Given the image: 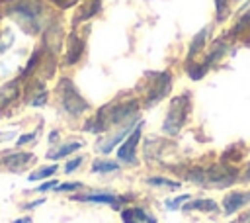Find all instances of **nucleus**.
<instances>
[{
	"label": "nucleus",
	"mask_w": 250,
	"mask_h": 223,
	"mask_svg": "<svg viewBox=\"0 0 250 223\" xmlns=\"http://www.w3.org/2000/svg\"><path fill=\"white\" fill-rule=\"evenodd\" d=\"M141 100L133 94H121L117 98H113L111 102L104 104L102 108L96 110V113L92 117H88L82 125V129L86 133H94V135H104L107 133L111 127H123L133 119L141 117Z\"/></svg>",
	"instance_id": "obj_1"
},
{
	"label": "nucleus",
	"mask_w": 250,
	"mask_h": 223,
	"mask_svg": "<svg viewBox=\"0 0 250 223\" xmlns=\"http://www.w3.org/2000/svg\"><path fill=\"white\" fill-rule=\"evenodd\" d=\"M174 88V74L170 70H156L146 72L145 76V88L141 92V106L145 110H152L156 104H160L164 98L170 96Z\"/></svg>",
	"instance_id": "obj_2"
},
{
	"label": "nucleus",
	"mask_w": 250,
	"mask_h": 223,
	"mask_svg": "<svg viewBox=\"0 0 250 223\" xmlns=\"http://www.w3.org/2000/svg\"><path fill=\"white\" fill-rule=\"evenodd\" d=\"M189 113H191V94L189 92L176 94L170 100V108L162 119V133L166 137H178L188 123Z\"/></svg>",
	"instance_id": "obj_3"
},
{
	"label": "nucleus",
	"mask_w": 250,
	"mask_h": 223,
	"mask_svg": "<svg viewBox=\"0 0 250 223\" xmlns=\"http://www.w3.org/2000/svg\"><path fill=\"white\" fill-rule=\"evenodd\" d=\"M57 96H59L61 110L68 117H80L86 112H90V102L80 94V90L76 88V84L68 76L59 78V82H57Z\"/></svg>",
	"instance_id": "obj_4"
},
{
	"label": "nucleus",
	"mask_w": 250,
	"mask_h": 223,
	"mask_svg": "<svg viewBox=\"0 0 250 223\" xmlns=\"http://www.w3.org/2000/svg\"><path fill=\"white\" fill-rule=\"evenodd\" d=\"M8 16L16 18L20 22V25L29 31V33H39L43 31V23H41V18H43V4L39 0H20L16 4H12L8 10H6Z\"/></svg>",
	"instance_id": "obj_5"
},
{
	"label": "nucleus",
	"mask_w": 250,
	"mask_h": 223,
	"mask_svg": "<svg viewBox=\"0 0 250 223\" xmlns=\"http://www.w3.org/2000/svg\"><path fill=\"white\" fill-rule=\"evenodd\" d=\"M143 127H145V121H141V123L129 133V137L117 147L115 155H117V160H119L121 164H125V166H135V164L139 162L137 147H139V143H141V139H143Z\"/></svg>",
	"instance_id": "obj_6"
},
{
	"label": "nucleus",
	"mask_w": 250,
	"mask_h": 223,
	"mask_svg": "<svg viewBox=\"0 0 250 223\" xmlns=\"http://www.w3.org/2000/svg\"><path fill=\"white\" fill-rule=\"evenodd\" d=\"M238 180V170L227 164H215L207 168L205 188H229Z\"/></svg>",
	"instance_id": "obj_7"
},
{
	"label": "nucleus",
	"mask_w": 250,
	"mask_h": 223,
	"mask_svg": "<svg viewBox=\"0 0 250 223\" xmlns=\"http://www.w3.org/2000/svg\"><path fill=\"white\" fill-rule=\"evenodd\" d=\"M70 200L82 201V203L111 205L113 209H121V205L125 203V198H123V196H117V194L107 192V190H96V192H86V194H74V196H70Z\"/></svg>",
	"instance_id": "obj_8"
},
{
	"label": "nucleus",
	"mask_w": 250,
	"mask_h": 223,
	"mask_svg": "<svg viewBox=\"0 0 250 223\" xmlns=\"http://www.w3.org/2000/svg\"><path fill=\"white\" fill-rule=\"evenodd\" d=\"M143 121V117H139V119H133V121H129L127 125H123V127H119L113 135H107V137H104V139H98V143H96V149L102 153V155H109L113 149H117L127 137H129V133L139 125Z\"/></svg>",
	"instance_id": "obj_9"
},
{
	"label": "nucleus",
	"mask_w": 250,
	"mask_h": 223,
	"mask_svg": "<svg viewBox=\"0 0 250 223\" xmlns=\"http://www.w3.org/2000/svg\"><path fill=\"white\" fill-rule=\"evenodd\" d=\"M248 203H250V190H232L221 201L225 215H234L240 209H244Z\"/></svg>",
	"instance_id": "obj_10"
},
{
	"label": "nucleus",
	"mask_w": 250,
	"mask_h": 223,
	"mask_svg": "<svg viewBox=\"0 0 250 223\" xmlns=\"http://www.w3.org/2000/svg\"><path fill=\"white\" fill-rule=\"evenodd\" d=\"M84 51H86V39L80 37L76 31H72V33L68 35V39H66V53H64V63H62V65H64V67L76 65V63L82 59Z\"/></svg>",
	"instance_id": "obj_11"
},
{
	"label": "nucleus",
	"mask_w": 250,
	"mask_h": 223,
	"mask_svg": "<svg viewBox=\"0 0 250 223\" xmlns=\"http://www.w3.org/2000/svg\"><path fill=\"white\" fill-rule=\"evenodd\" d=\"M35 160L33 153H25V151H18V153H2L0 156V164H4V168L12 170V172H20L23 170L27 164H31Z\"/></svg>",
	"instance_id": "obj_12"
},
{
	"label": "nucleus",
	"mask_w": 250,
	"mask_h": 223,
	"mask_svg": "<svg viewBox=\"0 0 250 223\" xmlns=\"http://www.w3.org/2000/svg\"><path fill=\"white\" fill-rule=\"evenodd\" d=\"M211 25H205V27H201L191 39H189V43H188V53H186V63L188 61H195V57H199L201 53H203V49H205V45H207V39H209V35H211Z\"/></svg>",
	"instance_id": "obj_13"
},
{
	"label": "nucleus",
	"mask_w": 250,
	"mask_h": 223,
	"mask_svg": "<svg viewBox=\"0 0 250 223\" xmlns=\"http://www.w3.org/2000/svg\"><path fill=\"white\" fill-rule=\"evenodd\" d=\"M82 147H84V141H66V143H61L59 147L51 149L45 156H47L49 160H61V158L70 156L72 153H76V151L82 149Z\"/></svg>",
	"instance_id": "obj_14"
},
{
	"label": "nucleus",
	"mask_w": 250,
	"mask_h": 223,
	"mask_svg": "<svg viewBox=\"0 0 250 223\" xmlns=\"http://www.w3.org/2000/svg\"><path fill=\"white\" fill-rule=\"evenodd\" d=\"M182 211H203V213H215L219 211V203L211 198H197L189 200L182 205Z\"/></svg>",
	"instance_id": "obj_15"
},
{
	"label": "nucleus",
	"mask_w": 250,
	"mask_h": 223,
	"mask_svg": "<svg viewBox=\"0 0 250 223\" xmlns=\"http://www.w3.org/2000/svg\"><path fill=\"white\" fill-rule=\"evenodd\" d=\"M121 168V162L119 160H111V158H94L92 160V166H90V172L92 174H109V172H117Z\"/></svg>",
	"instance_id": "obj_16"
},
{
	"label": "nucleus",
	"mask_w": 250,
	"mask_h": 223,
	"mask_svg": "<svg viewBox=\"0 0 250 223\" xmlns=\"http://www.w3.org/2000/svg\"><path fill=\"white\" fill-rule=\"evenodd\" d=\"M184 70H186V74L191 78V80H201L211 68L203 63V61H188V63H184Z\"/></svg>",
	"instance_id": "obj_17"
},
{
	"label": "nucleus",
	"mask_w": 250,
	"mask_h": 223,
	"mask_svg": "<svg viewBox=\"0 0 250 223\" xmlns=\"http://www.w3.org/2000/svg\"><path fill=\"white\" fill-rule=\"evenodd\" d=\"M145 184L152 186V188H166V190H180L182 188L180 180H172L166 176H148V178H145Z\"/></svg>",
	"instance_id": "obj_18"
},
{
	"label": "nucleus",
	"mask_w": 250,
	"mask_h": 223,
	"mask_svg": "<svg viewBox=\"0 0 250 223\" xmlns=\"http://www.w3.org/2000/svg\"><path fill=\"white\" fill-rule=\"evenodd\" d=\"M57 170H59V164L55 162V164H47V166H41V168H37V170H33L29 176H27V180L29 182H37V180H47V178H51V176H55L57 174Z\"/></svg>",
	"instance_id": "obj_19"
},
{
	"label": "nucleus",
	"mask_w": 250,
	"mask_h": 223,
	"mask_svg": "<svg viewBox=\"0 0 250 223\" xmlns=\"http://www.w3.org/2000/svg\"><path fill=\"white\" fill-rule=\"evenodd\" d=\"M213 2H215V22H217V23L227 22L229 16H230L229 0H213Z\"/></svg>",
	"instance_id": "obj_20"
},
{
	"label": "nucleus",
	"mask_w": 250,
	"mask_h": 223,
	"mask_svg": "<svg viewBox=\"0 0 250 223\" xmlns=\"http://www.w3.org/2000/svg\"><path fill=\"white\" fill-rule=\"evenodd\" d=\"M39 61H41V49H35V51L31 53L29 61H27V67L21 70V76H20V80H25V78H29V74L35 70V67L39 65Z\"/></svg>",
	"instance_id": "obj_21"
},
{
	"label": "nucleus",
	"mask_w": 250,
	"mask_h": 223,
	"mask_svg": "<svg viewBox=\"0 0 250 223\" xmlns=\"http://www.w3.org/2000/svg\"><path fill=\"white\" fill-rule=\"evenodd\" d=\"M189 200H191L189 194H180V196H176V198H168V200H164V207L176 211V209H182V205H184L186 201H189Z\"/></svg>",
	"instance_id": "obj_22"
},
{
	"label": "nucleus",
	"mask_w": 250,
	"mask_h": 223,
	"mask_svg": "<svg viewBox=\"0 0 250 223\" xmlns=\"http://www.w3.org/2000/svg\"><path fill=\"white\" fill-rule=\"evenodd\" d=\"M131 209H133V215H135L137 221H141V223H158V219L152 213H148L145 207H131Z\"/></svg>",
	"instance_id": "obj_23"
},
{
	"label": "nucleus",
	"mask_w": 250,
	"mask_h": 223,
	"mask_svg": "<svg viewBox=\"0 0 250 223\" xmlns=\"http://www.w3.org/2000/svg\"><path fill=\"white\" fill-rule=\"evenodd\" d=\"M82 162H84V155L72 156V158H68V160L64 162V166H62V172H66V174H72V172H76V170L82 166Z\"/></svg>",
	"instance_id": "obj_24"
},
{
	"label": "nucleus",
	"mask_w": 250,
	"mask_h": 223,
	"mask_svg": "<svg viewBox=\"0 0 250 223\" xmlns=\"http://www.w3.org/2000/svg\"><path fill=\"white\" fill-rule=\"evenodd\" d=\"M33 94H35V96L27 102L31 108H41V106H45V104H47V100H49V92H47L45 88H41L39 92H33Z\"/></svg>",
	"instance_id": "obj_25"
},
{
	"label": "nucleus",
	"mask_w": 250,
	"mask_h": 223,
	"mask_svg": "<svg viewBox=\"0 0 250 223\" xmlns=\"http://www.w3.org/2000/svg\"><path fill=\"white\" fill-rule=\"evenodd\" d=\"M82 186H84L82 182H62V184H59V186L55 188V192H59V194H64V192H78Z\"/></svg>",
	"instance_id": "obj_26"
},
{
	"label": "nucleus",
	"mask_w": 250,
	"mask_h": 223,
	"mask_svg": "<svg viewBox=\"0 0 250 223\" xmlns=\"http://www.w3.org/2000/svg\"><path fill=\"white\" fill-rule=\"evenodd\" d=\"M59 186V180H55V178H49V180H45L43 184H39L37 188H35V192H49V190H55Z\"/></svg>",
	"instance_id": "obj_27"
},
{
	"label": "nucleus",
	"mask_w": 250,
	"mask_h": 223,
	"mask_svg": "<svg viewBox=\"0 0 250 223\" xmlns=\"http://www.w3.org/2000/svg\"><path fill=\"white\" fill-rule=\"evenodd\" d=\"M121 221H123V223H141V221H137V219H135V215H133V209H131V207L121 209Z\"/></svg>",
	"instance_id": "obj_28"
},
{
	"label": "nucleus",
	"mask_w": 250,
	"mask_h": 223,
	"mask_svg": "<svg viewBox=\"0 0 250 223\" xmlns=\"http://www.w3.org/2000/svg\"><path fill=\"white\" fill-rule=\"evenodd\" d=\"M35 137H37V131H31V133H23V135H20V139L16 141V145H18V147H21V145H27V143H31Z\"/></svg>",
	"instance_id": "obj_29"
},
{
	"label": "nucleus",
	"mask_w": 250,
	"mask_h": 223,
	"mask_svg": "<svg viewBox=\"0 0 250 223\" xmlns=\"http://www.w3.org/2000/svg\"><path fill=\"white\" fill-rule=\"evenodd\" d=\"M41 203H45V198H39V200H33V201H29V203H25L23 209H33V207H39Z\"/></svg>",
	"instance_id": "obj_30"
},
{
	"label": "nucleus",
	"mask_w": 250,
	"mask_h": 223,
	"mask_svg": "<svg viewBox=\"0 0 250 223\" xmlns=\"http://www.w3.org/2000/svg\"><path fill=\"white\" fill-rule=\"evenodd\" d=\"M51 2H55V4L61 6V8H68V6H72L76 0H51Z\"/></svg>",
	"instance_id": "obj_31"
},
{
	"label": "nucleus",
	"mask_w": 250,
	"mask_h": 223,
	"mask_svg": "<svg viewBox=\"0 0 250 223\" xmlns=\"http://www.w3.org/2000/svg\"><path fill=\"white\" fill-rule=\"evenodd\" d=\"M59 135H61V133H59L57 129H53V131L49 133V143H51V145H55V143H59Z\"/></svg>",
	"instance_id": "obj_32"
},
{
	"label": "nucleus",
	"mask_w": 250,
	"mask_h": 223,
	"mask_svg": "<svg viewBox=\"0 0 250 223\" xmlns=\"http://www.w3.org/2000/svg\"><path fill=\"white\" fill-rule=\"evenodd\" d=\"M12 223H33V221H31V217H29V215H25V217H20V219H14Z\"/></svg>",
	"instance_id": "obj_33"
},
{
	"label": "nucleus",
	"mask_w": 250,
	"mask_h": 223,
	"mask_svg": "<svg viewBox=\"0 0 250 223\" xmlns=\"http://www.w3.org/2000/svg\"><path fill=\"white\" fill-rule=\"evenodd\" d=\"M232 223H234V221H232Z\"/></svg>",
	"instance_id": "obj_34"
}]
</instances>
